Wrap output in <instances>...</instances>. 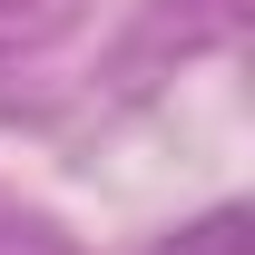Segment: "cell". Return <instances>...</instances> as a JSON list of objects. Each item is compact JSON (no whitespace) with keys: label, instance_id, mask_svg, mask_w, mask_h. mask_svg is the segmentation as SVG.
<instances>
[{"label":"cell","instance_id":"cell-1","mask_svg":"<svg viewBox=\"0 0 255 255\" xmlns=\"http://www.w3.org/2000/svg\"><path fill=\"white\" fill-rule=\"evenodd\" d=\"M157 255H246V216H236V206H216L206 226H187V236H167Z\"/></svg>","mask_w":255,"mask_h":255}]
</instances>
